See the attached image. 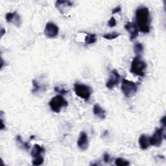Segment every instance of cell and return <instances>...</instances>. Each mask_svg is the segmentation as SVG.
<instances>
[{"instance_id":"cell-18","label":"cell","mask_w":166,"mask_h":166,"mask_svg":"<svg viewBox=\"0 0 166 166\" xmlns=\"http://www.w3.org/2000/svg\"><path fill=\"white\" fill-rule=\"evenodd\" d=\"M115 164L117 166H126L130 165V162L122 158H117L115 160Z\"/></svg>"},{"instance_id":"cell-21","label":"cell","mask_w":166,"mask_h":166,"mask_svg":"<svg viewBox=\"0 0 166 166\" xmlns=\"http://www.w3.org/2000/svg\"><path fill=\"white\" fill-rule=\"evenodd\" d=\"M44 159L42 156H39L36 157L35 158V159L33 160L32 162V164L33 165H41L42 164H44Z\"/></svg>"},{"instance_id":"cell-11","label":"cell","mask_w":166,"mask_h":166,"mask_svg":"<svg viewBox=\"0 0 166 166\" xmlns=\"http://www.w3.org/2000/svg\"><path fill=\"white\" fill-rule=\"evenodd\" d=\"M93 113L95 116H97L101 119H105L106 118L107 112L103 108H102L100 105L95 104L93 107Z\"/></svg>"},{"instance_id":"cell-27","label":"cell","mask_w":166,"mask_h":166,"mask_svg":"<svg viewBox=\"0 0 166 166\" xmlns=\"http://www.w3.org/2000/svg\"><path fill=\"white\" fill-rule=\"evenodd\" d=\"M121 11V6L118 5L116 8H113L112 11V14H114L116 13H119Z\"/></svg>"},{"instance_id":"cell-8","label":"cell","mask_w":166,"mask_h":166,"mask_svg":"<svg viewBox=\"0 0 166 166\" xmlns=\"http://www.w3.org/2000/svg\"><path fill=\"white\" fill-rule=\"evenodd\" d=\"M59 27L52 22L46 23L44 29V35L47 38H55L59 35Z\"/></svg>"},{"instance_id":"cell-17","label":"cell","mask_w":166,"mask_h":166,"mask_svg":"<svg viewBox=\"0 0 166 166\" xmlns=\"http://www.w3.org/2000/svg\"><path fill=\"white\" fill-rule=\"evenodd\" d=\"M119 35L120 34L118 32H112L111 33H108V34L104 35L103 36H102V37L105 39H107V40H114V39H115L118 37H119Z\"/></svg>"},{"instance_id":"cell-13","label":"cell","mask_w":166,"mask_h":166,"mask_svg":"<svg viewBox=\"0 0 166 166\" xmlns=\"http://www.w3.org/2000/svg\"><path fill=\"white\" fill-rule=\"evenodd\" d=\"M138 142L141 149L143 150L147 149L150 146L149 137L147 136L146 134H142L140 136V137L139 138Z\"/></svg>"},{"instance_id":"cell-20","label":"cell","mask_w":166,"mask_h":166,"mask_svg":"<svg viewBox=\"0 0 166 166\" xmlns=\"http://www.w3.org/2000/svg\"><path fill=\"white\" fill-rule=\"evenodd\" d=\"M16 141H17V142L20 145H21V146H22L24 147V149H25L26 150H29L30 149V146L29 145V143L23 141L22 138V136H20V135L17 136Z\"/></svg>"},{"instance_id":"cell-3","label":"cell","mask_w":166,"mask_h":166,"mask_svg":"<svg viewBox=\"0 0 166 166\" xmlns=\"http://www.w3.org/2000/svg\"><path fill=\"white\" fill-rule=\"evenodd\" d=\"M138 84L131 81L123 78L122 81L121 89L123 94L126 97H132L138 91Z\"/></svg>"},{"instance_id":"cell-19","label":"cell","mask_w":166,"mask_h":166,"mask_svg":"<svg viewBox=\"0 0 166 166\" xmlns=\"http://www.w3.org/2000/svg\"><path fill=\"white\" fill-rule=\"evenodd\" d=\"M17 14L16 11H14V13H8L5 15V19L7 22L8 23H13L14 20L16 17V15Z\"/></svg>"},{"instance_id":"cell-29","label":"cell","mask_w":166,"mask_h":166,"mask_svg":"<svg viewBox=\"0 0 166 166\" xmlns=\"http://www.w3.org/2000/svg\"><path fill=\"white\" fill-rule=\"evenodd\" d=\"M0 32H1V37H2L4 35L5 33V30L4 28H1V31H0Z\"/></svg>"},{"instance_id":"cell-16","label":"cell","mask_w":166,"mask_h":166,"mask_svg":"<svg viewBox=\"0 0 166 166\" xmlns=\"http://www.w3.org/2000/svg\"><path fill=\"white\" fill-rule=\"evenodd\" d=\"M96 41H97V38L95 34H88L84 39L85 44L88 45L94 44Z\"/></svg>"},{"instance_id":"cell-14","label":"cell","mask_w":166,"mask_h":166,"mask_svg":"<svg viewBox=\"0 0 166 166\" xmlns=\"http://www.w3.org/2000/svg\"><path fill=\"white\" fill-rule=\"evenodd\" d=\"M45 149L43 147H41L38 144H35L34 147H32L31 152V155L33 158L40 156L42 153H44Z\"/></svg>"},{"instance_id":"cell-24","label":"cell","mask_w":166,"mask_h":166,"mask_svg":"<svg viewBox=\"0 0 166 166\" xmlns=\"http://www.w3.org/2000/svg\"><path fill=\"white\" fill-rule=\"evenodd\" d=\"M107 25L108 27H110V28H114V27H115L117 25V22L115 18L112 17L111 18L108 20Z\"/></svg>"},{"instance_id":"cell-22","label":"cell","mask_w":166,"mask_h":166,"mask_svg":"<svg viewBox=\"0 0 166 166\" xmlns=\"http://www.w3.org/2000/svg\"><path fill=\"white\" fill-rule=\"evenodd\" d=\"M32 86H33V89L32 90V92L33 93L38 92L39 90H40L41 89V86L36 80L32 81Z\"/></svg>"},{"instance_id":"cell-28","label":"cell","mask_w":166,"mask_h":166,"mask_svg":"<svg viewBox=\"0 0 166 166\" xmlns=\"http://www.w3.org/2000/svg\"><path fill=\"white\" fill-rule=\"evenodd\" d=\"M165 119H166V117L164 116L162 118H161V119H160L161 124H162L163 126H164V128L165 127Z\"/></svg>"},{"instance_id":"cell-15","label":"cell","mask_w":166,"mask_h":166,"mask_svg":"<svg viewBox=\"0 0 166 166\" xmlns=\"http://www.w3.org/2000/svg\"><path fill=\"white\" fill-rule=\"evenodd\" d=\"M144 51V47L142 44L138 43L136 44L134 46V51L136 56H141V54H143Z\"/></svg>"},{"instance_id":"cell-5","label":"cell","mask_w":166,"mask_h":166,"mask_svg":"<svg viewBox=\"0 0 166 166\" xmlns=\"http://www.w3.org/2000/svg\"><path fill=\"white\" fill-rule=\"evenodd\" d=\"M74 91L78 97L84 99V101L89 100L92 93V90L90 86L80 83L74 84Z\"/></svg>"},{"instance_id":"cell-6","label":"cell","mask_w":166,"mask_h":166,"mask_svg":"<svg viewBox=\"0 0 166 166\" xmlns=\"http://www.w3.org/2000/svg\"><path fill=\"white\" fill-rule=\"evenodd\" d=\"M164 139H165V128H156L151 137H149L150 146L158 147L162 145Z\"/></svg>"},{"instance_id":"cell-26","label":"cell","mask_w":166,"mask_h":166,"mask_svg":"<svg viewBox=\"0 0 166 166\" xmlns=\"http://www.w3.org/2000/svg\"><path fill=\"white\" fill-rule=\"evenodd\" d=\"M103 160H104V162L105 163H107V164H108V163H109V162H110L112 161V158H110V156L108 155L107 153L104 154V155H103Z\"/></svg>"},{"instance_id":"cell-12","label":"cell","mask_w":166,"mask_h":166,"mask_svg":"<svg viewBox=\"0 0 166 166\" xmlns=\"http://www.w3.org/2000/svg\"><path fill=\"white\" fill-rule=\"evenodd\" d=\"M73 5V3H72L71 1H57L55 3V7L58 9L60 13L63 14L64 13V10L65 8H68L71 7Z\"/></svg>"},{"instance_id":"cell-10","label":"cell","mask_w":166,"mask_h":166,"mask_svg":"<svg viewBox=\"0 0 166 166\" xmlns=\"http://www.w3.org/2000/svg\"><path fill=\"white\" fill-rule=\"evenodd\" d=\"M125 29L130 34V38H131V40H133L137 38L140 31H139V29L135 23L128 22L125 25Z\"/></svg>"},{"instance_id":"cell-2","label":"cell","mask_w":166,"mask_h":166,"mask_svg":"<svg viewBox=\"0 0 166 166\" xmlns=\"http://www.w3.org/2000/svg\"><path fill=\"white\" fill-rule=\"evenodd\" d=\"M146 68L147 64L146 62L141 59V56H136L132 60L130 71L132 74L140 77H144Z\"/></svg>"},{"instance_id":"cell-31","label":"cell","mask_w":166,"mask_h":166,"mask_svg":"<svg viewBox=\"0 0 166 166\" xmlns=\"http://www.w3.org/2000/svg\"><path fill=\"white\" fill-rule=\"evenodd\" d=\"M35 138L34 136H32L30 137V138H31V139H33V138Z\"/></svg>"},{"instance_id":"cell-4","label":"cell","mask_w":166,"mask_h":166,"mask_svg":"<svg viewBox=\"0 0 166 166\" xmlns=\"http://www.w3.org/2000/svg\"><path fill=\"white\" fill-rule=\"evenodd\" d=\"M49 105L51 110L54 112L59 113L62 108H66L68 106V102L61 95H57L51 99Z\"/></svg>"},{"instance_id":"cell-23","label":"cell","mask_w":166,"mask_h":166,"mask_svg":"<svg viewBox=\"0 0 166 166\" xmlns=\"http://www.w3.org/2000/svg\"><path fill=\"white\" fill-rule=\"evenodd\" d=\"M13 23L17 27H20L21 25V24H22V19H21L20 16L18 13L16 14V17H15V18L14 20Z\"/></svg>"},{"instance_id":"cell-30","label":"cell","mask_w":166,"mask_h":166,"mask_svg":"<svg viewBox=\"0 0 166 166\" xmlns=\"http://www.w3.org/2000/svg\"><path fill=\"white\" fill-rule=\"evenodd\" d=\"M5 128V125H4V121H3V119H1V129L3 130Z\"/></svg>"},{"instance_id":"cell-9","label":"cell","mask_w":166,"mask_h":166,"mask_svg":"<svg viewBox=\"0 0 166 166\" xmlns=\"http://www.w3.org/2000/svg\"><path fill=\"white\" fill-rule=\"evenodd\" d=\"M77 146L81 150H86L89 146L88 135L84 131H81L77 140Z\"/></svg>"},{"instance_id":"cell-7","label":"cell","mask_w":166,"mask_h":166,"mask_svg":"<svg viewBox=\"0 0 166 166\" xmlns=\"http://www.w3.org/2000/svg\"><path fill=\"white\" fill-rule=\"evenodd\" d=\"M121 76L116 69H114L110 72L109 78L106 83V86L108 89H112L114 86L119 83Z\"/></svg>"},{"instance_id":"cell-25","label":"cell","mask_w":166,"mask_h":166,"mask_svg":"<svg viewBox=\"0 0 166 166\" xmlns=\"http://www.w3.org/2000/svg\"><path fill=\"white\" fill-rule=\"evenodd\" d=\"M54 90H55V91L56 92L60 93V94H62V95H64V94H66V93L68 92L67 90H65L64 88H59V87H58V86L55 87V88H54Z\"/></svg>"},{"instance_id":"cell-1","label":"cell","mask_w":166,"mask_h":166,"mask_svg":"<svg viewBox=\"0 0 166 166\" xmlns=\"http://www.w3.org/2000/svg\"><path fill=\"white\" fill-rule=\"evenodd\" d=\"M136 25L139 31L143 33H149L150 31V16L149 8L146 7H138L135 13Z\"/></svg>"}]
</instances>
